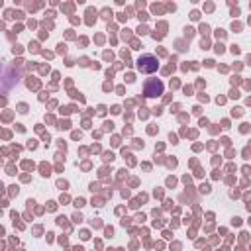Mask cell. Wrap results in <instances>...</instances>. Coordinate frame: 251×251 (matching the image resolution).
Here are the masks:
<instances>
[{"label":"cell","instance_id":"obj_1","mask_svg":"<svg viewBox=\"0 0 251 251\" xmlns=\"http://www.w3.org/2000/svg\"><path fill=\"white\" fill-rule=\"evenodd\" d=\"M135 69H137L139 73H143V75H153V73L159 69V61H157L155 55L145 53V55H141V57L135 61Z\"/></svg>","mask_w":251,"mask_h":251},{"label":"cell","instance_id":"obj_2","mask_svg":"<svg viewBox=\"0 0 251 251\" xmlns=\"http://www.w3.org/2000/svg\"><path fill=\"white\" fill-rule=\"evenodd\" d=\"M163 90H165V84H163L159 78H149V80L145 82V86H143V94H145L147 98L161 96V94H163Z\"/></svg>","mask_w":251,"mask_h":251}]
</instances>
